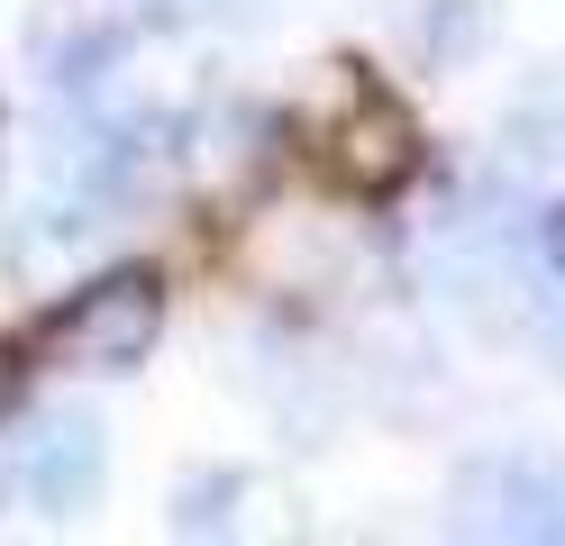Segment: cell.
<instances>
[{"mask_svg": "<svg viewBox=\"0 0 565 546\" xmlns=\"http://www.w3.org/2000/svg\"><path fill=\"white\" fill-rule=\"evenodd\" d=\"M301 146H310V164H320L338 192H356V201H383V192H402L419 173V119L356 64H329V83L310 92Z\"/></svg>", "mask_w": 565, "mask_h": 546, "instance_id": "cell-1", "label": "cell"}, {"mask_svg": "<svg viewBox=\"0 0 565 546\" xmlns=\"http://www.w3.org/2000/svg\"><path fill=\"white\" fill-rule=\"evenodd\" d=\"M156 328H164L156 274H110V282L74 291V301L28 338V355H38V364H64V374H128V364H147Z\"/></svg>", "mask_w": 565, "mask_h": 546, "instance_id": "cell-2", "label": "cell"}, {"mask_svg": "<svg viewBox=\"0 0 565 546\" xmlns=\"http://www.w3.org/2000/svg\"><path fill=\"white\" fill-rule=\"evenodd\" d=\"M100 464H110V447H100L92 419H38L19 437V483L46 510H83L100 492Z\"/></svg>", "mask_w": 565, "mask_h": 546, "instance_id": "cell-3", "label": "cell"}, {"mask_svg": "<svg viewBox=\"0 0 565 546\" xmlns=\"http://www.w3.org/2000/svg\"><path fill=\"white\" fill-rule=\"evenodd\" d=\"M456 501H466V520H475V528H502V537H539V528H556V510H565L556 473L511 464V456L466 464V473H456Z\"/></svg>", "mask_w": 565, "mask_h": 546, "instance_id": "cell-4", "label": "cell"}, {"mask_svg": "<svg viewBox=\"0 0 565 546\" xmlns=\"http://www.w3.org/2000/svg\"><path fill=\"white\" fill-rule=\"evenodd\" d=\"M483 28H492V10H483V0H447V10L429 19L438 55H456V46H483Z\"/></svg>", "mask_w": 565, "mask_h": 546, "instance_id": "cell-5", "label": "cell"}, {"mask_svg": "<svg viewBox=\"0 0 565 546\" xmlns=\"http://www.w3.org/2000/svg\"><path fill=\"white\" fill-rule=\"evenodd\" d=\"M547 265L565 274V218H547Z\"/></svg>", "mask_w": 565, "mask_h": 546, "instance_id": "cell-6", "label": "cell"}]
</instances>
